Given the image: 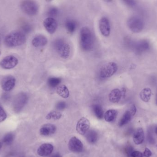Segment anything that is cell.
I'll use <instances>...</instances> for the list:
<instances>
[{
    "mask_svg": "<svg viewBox=\"0 0 157 157\" xmlns=\"http://www.w3.org/2000/svg\"><path fill=\"white\" fill-rule=\"evenodd\" d=\"M18 63L17 58L13 55L6 56L0 62V65L4 69H11L14 68Z\"/></svg>",
    "mask_w": 157,
    "mask_h": 157,
    "instance_id": "ba28073f",
    "label": "cell"
},
{
    "mask_svg": "<svg viewBox=\"0 0 157 157\" xmlns=\"http://www.w3.org/2000/svg\"><path fill=\"white\" fill-rule=\"evenodd\" d=\"M57 93L63 98H67L70 96L69 89L65 85H60L57 88Z\"/></svg>",
    "mask_w": 157,
    "mask_h": 157,
    "instance_id": "ffe728a7",
    "label": "cell"
},
{
    "mask_svg": "<svg viewBox=\"0 0 157 157\" xmlns=\"http://www.w3.org/2000/svg\"><path fill=\"white\" fill-rule=\"evenodd\" d=\"M99 29L102 36L108 37L110 34L111 27L109 21L107 18L103 17L99 21Z\"/></svg>",
    "mask_w": 157,
    "mask_h": 157,
    "instance_id": "30bf717a",
    "label": "cell"
},
{
    "mask_svg": "<svg viewBox=\"0 0 157 157\" xmlns=\"http://www.w3.org/2000/svg\"><path fill=\"white\" fill-rule=\"evenodd\" d=\"M56 127L53 124H47L41 126L40 130V134L44 136H48L53 134L56 132Z\"/></svg>",
    "mask_w": 157,
    "mask_h": 157,
    "instance_id": "e0dca14e",
    "label": "cell"
},
{
    "mask_svg": "<svg viewBox=\"0 0 157 157\" xmlns=\"http://www.w3.org/2000/svg\"><path fill=\"white\" fill-rule=\"evenodd\" d=\"M54 147L51 144L44 143L40 146L37 150V154L41 157L48 156L53 152Z\"/></svg>",
    "mask_w": 157,
    "mask_h": 157,
    "instance_id": "9a60e30c",
    "label": "cell"
},
{
    "mask_svg": "<svg viewBox=\"0 0 157 157\" xmlns=\"http://www.w3.org/2000/svg\"><path fill=\"white\" fill-rule=\"evenodd\" d=\"M62 116V114L59 112L52 111L47 114L46 118L48 120H59Z\"/></svg>",
    "mask_w": 157,
    "mask_h": 157,
    "instance_id": "83f0119b",
    "label": "cell"
},
{
    "mask_svg": "<svg viewBox=\"0 0 157 157\" xmlns=\"http://www.w3.org/2000/svg\"><path fill=\"white\" fill-rule=\"evenodd\" d=\"M149 47L150 45L148 41L143 40L136 42L134 46V49L136 52L142 53L147 51L149 49Z\"/></svg>",
    "mask_w": 157,
    "mask_h": 157,
    "instance_id": "2e32d148",
    "label": "cell"
},
{
    "mask_svg": "<svg viewBox=\"0 0 157 157\" xmlns=\"http://www.w3.org/2000/svg\"><path fill=\"white\" fill-rule=\"evenodd\" d=\"M124 153L127 157H132L131 155L134 151V148L131 145L128 144L125 146L124 149Z\"/></svg>",
    "mask_w": 157,
    "mask_h": 157,
    "instance_id": "4dcf8cb0",
    "label": "cell"
},
{
    "mask_svg": "<svg viewBox=\"0 0 157 157\" xmlns=\"http://www.w3.org/2000/svg\"><path fill=\"white\" fill-rule=\"evenodd\" d=\"M90 127V122L87 118L82 117L79 119L76 125V131L81 135L87 133Z\"/></svg>",
    "mask_w": 157,
    "mask_h": 157,
    "instance_id": "9c48e42d",
    "label": "cell"
},
{
    "mask_svg": "<svg viewBox=\"0 0 157 157\" xmlns=\"http://www.w3.org/2000/svg\"><path fill=\"white\" fill-rule=\"evenodd\" d=\"M132 117V114L129 111L125 112V113L124 114L123 116H122L119 122V126L120 127H122V126L127 124L131 120Z\"/></svg>",
    "mask_w": 157,
    "mask_h": 157,
    "instance_id": "cb8c5ba5",
    "label": "cell"
},
{
    "mask_svg": "<svg viewBox=\"0 0 157 157\" xmlns=\"http://www.w3.org/2000/svg\"><path fill=\"white\" fill-rule=\"evenodd\" d=\"M152 90L149 88H145L140 93V97L143 101L148 102L151 99Z\"/></svg>",
    "mask_w": 157,
    "mask_h": 157,
    "instance_id": "44dd1931",
    "label": "cell"
},
{
    "mask_svg": "<svg viewBox=\"0 0 157 157\" xmlns=\"http://www.w3.org/2000/svg\"><path fill=\"white\" fill-rule=\"evenodd\" d=\"M118 114L117 110L114 109H110L107 111L104 114V119L106 121L108 122H111L113 121Z\"/></svg>",
    "mask_w": 157,
    "mask_h": 157,
    "instance_id": "7402d4cb",
    "label": "cell"
},
{
    "mask_svg": "<svg viewBox=\"0 0 157 157\" xmlns=\"http://www.w3.org/2000/svg\"><path fill=\"white\" fill-rule=\"evenodd\" d=\"M43 25L47 31L50 34H54L58 27L56 19L51 17L46 18L43 21Z\"/></svg>",
    "mask_w": 157,
    "mask_h": 157,
    "instance_id": "5bb4252c",
    "label": "cell"
},
{
    "mask_svg": "<svg viewBox=\"0 0 157 157\" xmlns=\"http://www.w3.org/2000/svg\"><path fill=\"white\" fill-rule=\"evenodd\" d=\"M156 148H157V145L156 146Z\"/></svg>",
    "mask_w": 157,
    "mask_h": 157,
    "instance_id": "ee69618b",
    "label": "cell"
},
{
    "mask_svg": "<svg viewBox=\"0 0 157 157\" xmlns=\"http://www.w3.org/2000/svg\"><path fill=\"white\" fill-rule=\"evenodd\" d=\"M14 136L12 133H8L6 134L3 139V143L6 145H10L13 142Z\"/></svg>",
    "mask_w": 157,
    "mask_h": 157,
    "instance_id": "f1b7e54d",
    "label": "cell"
},
{
    "mask_svg": "<svg viewBox=\"0 0 157 157\" xmlns=\"http://www.w3.org/2000/svg\"><path fill=\"white\" fill-rule=\"evenodd\" d=\"M28 96L26 93H20L17 95L13 102V107L15 112L21 111L25 105L27 103Z\"/></svg>",
    "mask_w": 157,
    "mask_h": 157,
    "instance_id": "8992f818",
    "label": "cell"
},
{
    "mask_svg": "<svg viewBox=\"0 0 157 157\" xmlns=\"http://www.w3.org/2000/svg\"><path fill=\"white\" fill-rule=\"evenodd\" d=\"M68 146L69 149L74 153H80L83 149L82 142L75 136H74L70 139Z\"/></svg>",
    "mask_w": 157,
    "mask_h": 157,
    "instance_id": "8fae6325",
    "label": "cell"
},
{
    "mask_svg": "<svg viewBox=\"0 0 157 157\" xmlns=\"http://www.w3.org/2000/svg\"><path fill=\"white\" fill-rule=\"evenodd\" d=\"M129 111L131 112L132 116L135 115L136 112V107L135 105H132V106H131V108H130V110H129Z\"/></svg>",
    "mask_w": 157,
    "mask_h": 157,
    "instance_id": "74e56055",
    "label": "cell"
},
{
    "mask_svg": "<svg viewBox=\"0 0 157 157\" xmlns=\"http://www.w3.org/2000/svg\"><path fill=\"white\" fill-rule=\"evenodd\" d=\"M7 118V115L4 110L0 106V123L2 122Z\"/></svg>",
    "mask_w": 157,
    "mask_h": 157,
    "instance_id": "836d02e7",
    "label": "cell"
},
{
    "mask_svg": "<svg viewBox=\"0 0 157 157\" xmlns=\"http://www.w3.org/2000/svg\"><path fill=\"white\" fill-rule=\"evenodd\" d=\"M132 157H144L143 153L139 151H133L131 155Z\"/></svg>",
    "mask_w": 157,
    "mask_h": 157,
    "instance_id": "8d00e7d4",
    "label": "cell"
},
{
    "mask_svg": "<svg viewBox=\"0 0 157 157\" xmlns=\"http://www.w3.org/2000/svg\"><path fill=\"white\" fill-rule=\"evenodd\" d=\"M156 103H157V100H156Z\"/></svg>",
    "mask_w": 157,
    "mask_h": 157,
    "instance_id": "7bdbcfd3",
    "label": "cell"
},
{
    "mask_svg": "<svg viewBox=\"0 0 157 157\" xmlns=\"http://www.w3.org/2000/svg\"><path fill=\"white\" fill-rule=\"evenodd\" d=\"M124 2L126 5L130 6H133L136 5V2L134 1H124Z\"/></svg>",
    "mask_w": 157,
    "mask_h": 157,
    "instance_id": "f35d334b",
    "label": "cell"
},
{
    "mask_svg": "<svg viewBox=\"0 0 157 157\" xmlns=\"http://www.w3.org/2000/svg\"><path fill=\"white\" fill-rule=\"evenodd\" d=\"M144 139V133L142 128H138L133 135V141L136 145L142 144Z\"/></svg>",
    "mask_w": 157,
    "mask_h": 157,
    "instance_id": "d6986e66",
    "label": "cell"
},
{
    "mask_svg": "<svg viewBox=\"0 0 157 157\" xmlns=\"http://www.w3.org/2000/svg\"><path fill=\"white\" fill-rule=\"evenodd\" d=\"M51 157H62L61 155L59 153L54 154Z\"/></svg>",
    "mask_w": 157,
    "mask_h": 157,
    "instance_id": "ab89813d",
    "label": "cell"
},
{
    "mask_svg": "<svg viewBox=\"0 0 157 157\" xmlns=\"http://www.w3.org/2000/svg\"><path fill=\"white\" fill-rule=\"evenodd\" d=\"M152 155V152L147 148H146L144 151L143 153L144 157H150Z\"/></svg>",
    "mask_w": 157,
    "mask_h": 157,
    "instance_id": "d590c367",
    "label": "cell"
},
{
    "mask_svg": "<svg viewBox=\"0 0 157 157\" xmlns=\"http://www.w3.org/2000/svg\"><path fill=\"white\" fill-rule=\"evenodd\" d=\"M16 79L12 76H8L4 77L1 82V86L3 90L6 92L11 91L15 85Z\"/></svg>",
    "mask_w": 157,
    "mask_h": 157,
    "instance_id": "7c38bea8",
    "label": "cell"
},
{
    "mask_svg": "<svg viewBox=\"0 0 157 157\" xmlns=\"http://www.w3.org/2000/svg\"><path fill=\"white\" fill-rule=\"evenodd\" d=\"M155 131L156 134V135H157V126L156 127L155 130Z\"/></svg>",
    "mask_w": 157,
    "mask_h": 157,
    "instance_id": "b9f144b4",
    "label": "cell"
},
{
    "mask_svg": "<svg viewBox=\"0 0 157 157\" xmlns=\"http://www.w3.org/2000/svg\"><path fill=\"white\" fill-rule=\"evenodd\" d=\"M22 11L29 16H34L38 12V5L35 1H24L20 4Z\"/></svg>",
    "mask_w": 157,
    "mask_h": 157,
    "instance_id": "5b68a950",
    "label": "cell"
},
{
    "mask_svg": "<svg viewBox=\"0 0 157 157\" xmlns=\"http://www.w3.org/2000/svg\"><path fill=\"white\" fill-rule=\"evenodd\" d=\"M86 138L89 143L91 144L95 143L98 140V134L95 131L91 130L87 132Z\"/></svg>",
    "mask_w": 157,
    "mask_h": 157,
    "instance_id": "603a6c76",
    "label": "cell"
},
{
    "mask_svg": "<svg viewBox=\"0 0 157 157\" xmlns=\"http://www.w3.org/2000/svg\"><path fill=\"white\" fill-rule=\"evenodd\" d=\"M2 142H0V149L2 148Z\"/></svg>",
    "mask_w": 157,
    "mask_h": 157,
    "instance_id": "60d3db41",
    "label": "cell"
},
{
    "mask_svg": "<svg viewBox=\"0 0 157 157\" xmlns=\"http://www.w3.org/2000/svg\"><path fill=\"white\" fill-rule=\"evenodd\" d=\"M58 9L56 7H52L50 8L48 11V15L49 17L53 18V17L56 16L58 14Z\"/></svg>",
    "mask_w": 157,
    "mask_h": 157,
    "instance_id": "d6a6232c",
    "label": "cell"
},
{
    "mask_svg": "<svg viewBox=\"0 0 157 157\" xmlns=\"http://www.w3.org/2000/svg\"><path fill=\"white\" fill-rule=\"evenodd\" d=\"M48 40L46 37L43 35H38L32 40V44L36 48L44 47L47 45Z\"/></svg>",
    "mask_w": 157,
    "mask_h": 157,
    "instance_id": "ac0fdd59",
    "label": "cell"
},
{
    "mask_svg": "<svg viewBox=\"0 0 157 157\" xmlns=\"http://www.w3.org/2000/svg\"><path fill=\"white\" fill-rule=\"evenodd\" d=\"M66 107V103L64 101H60L56 105V108L59 110H63Z\"/></svg>",
    "mask_w": 157,
    "mask_h": 157,
    "instance_id": "e575fe53",
    "label": "cell"
},
{
    "mask_svg": "<svg viewBox=\"0 0 157 157\" xmlns=\"http://www.w3.org/2000/svg\"><path fill=\"white\" fill-rule=\"evenodd\" d=\"M53 47L57 53L63 59H68L70 57L71 53V47L64 40L56 39L53 42Z\"/></svg>",
    "mask_w": 157,
    "mask_h": 157,
    "instance_id": "3957f363",
    "label": "cell"
},
{
    "mask_svg": "<svg viewBox=\"0 0 157 157\" xmlns=\"http://www.w3.org/2000/svg\"><path fill=\"white\" fill-rule=\"evenodd\" d=\"M118 70V66L115 63L110 62L104 65L100 71L99 77L102 80L111 77Z\"/></svg>",
    "mask_w": 157,
    "mask_h": 157,
    "instance_id": "277c9868",
    "label": "cell"
},
{
    "mask_svg": "<svg viewBox=\"0 0 157 157\" xmlns=\"http://www.w3.org/2000/svg\"><path fill=\"white\" fill-rule=\"evenodd\" d=\"M92 109L96 117L98 119H102L103 117V112L100 105L95 104L92 106Z\"/></svg>",
    "mask_w": 157,
    "mask_h": 157,
    "instance_id": "4316f807",
    "label": "cell"
},
{
    "mask_svg": "<svg viewBox=\"0 0 157 157\" xmlns=\"http://www.w3.org/2000/svg\"><path fill=\"white\" fill-rule=\"evenodd\" d=\"M147 139L149 143L151 144H154L155 143V140L153 136V132L151 129H149L147 131Z\"/></svg>",
    "mask_w": 157,
    "mask_h": 157,
    "instance_id": "1f68e13d",
    "label": "cell"
},
{
    "mask_svg": "<svg viewBox=\"0 0 157 157\" xmlns=\"http://www.w3.org/2000/svg\"><path fill=\"white\" fill-rule=\"evenodd\" d=\"M125 92L126 90L124 88H123L122 90H120L119 88H115L112 90L109 94V100L112 103H118L122 97L124 96Z\"/></svg>",
    "mask_w": 157,
    "mask_h": 157,
    "instance_id": "4fadbf2b",
    "label": "cell"
},
{
    "mask_svg": "<svg viewBox=\"0 0 157 157\" xmlns=\"http://www.w3.org/2000/svg\"><path fill=\"white\" fill-rule=\"evenodd\" d=\"M0 54H1V52H0Z\"/></svg>",
    "mask_w": 157,
    "mask_h": 157,
    "instance_id": "f6af8a7d",
    "label": "cell"
},
{
    "mask_svg": "<svg viewBox=\"0 0 157 157\" xmlns=\"http://www.w3.org/2000/svg\"><path fill=\"white\" fill-rule=\"evenodd\" d=\"M65 27L69 33L72 34L74 33L76 29V23L73 20H67L65 23Z\"/></svg>",
    "mask_w": 157,
    "mask_h": 157,
    "instance_id": "484cf974",
    "label": "cell"
},
{
    "mask_svg": "<svg viewBox=\"0 0 157 157\" xmlns=\"http://www.w3.org/2000/svg\"><path fill=\"white\" fill-rule=\"evenodd\" d=\"M26 40L25 35L22 31H15L9 33L5 38L4 43L8 47L21 46Z\"/></svg>",
    "mask_w": 157,
    "mask_h": 157,
    "instance_id": "7a4b0ae2",
    "label": "cell"
},
{
    "mask_svg": "<svg viewBox=\"0 0 157 157\" xmlns=\"http://www.w3.org/2000/svg\"><path fill=\"white\" fill-rule=\"evenodd\" d=\"M21 28L22 29V32L24 34H28L32 30V26L29 23L27 22H24L22 24L21 26Z\"/></svg>",
    "mask_w": 157,
    "mask_h": 157,
    "instance_id": "f546056e",
    "label": "cell"
},
{
    "mask_svg": "<svg viewBox=\"0 0 157 157\" xmlns=\"http://www.w3.org/2000/svg\"><path fill=\"white\" fill-rule=\"evenodd\" d=\"M80 43L83 50L90 51L94 47V42L93 35L88 28L84 27L80 31Z\"/></svg>",
    "mask_w": 157,
    "mask_h": 157,
    "instance_id": "6da1fadb",
    "label": "cell"
},
{
    "mask_svg": "<svg viewBox=\"0 0 157 157\" xmlns=\"http://www.w3.org/2000/svg\"><path fill=\"white\" fill-rule=\"evenodd\" d=\"M61 79L59 77H50L48 79V85L49 86L52 88H57L59 85H60Z\"/></svg>",
    "mask_w": 157,
    "mask_h": 157,
    "instance_id": "d4e9b609",
    "label": "cell"
},
{
    "mask_svg": "<svg viewBox=\"0 0 157 157\" xmlns=\"http://www.w3.org/2000/svg\"><path fill=\"white\" fill-rule=\"evenodd\" d=\"M128 27L134 33L141 32L144 27V23L141 18L137 17H132L127 22Z\"/></svg>",
    "mask_w": 157,
    "mask_h": 157,
    "instance_id": "52a82bcc",
    "label": "cell"
}]
</instances>
